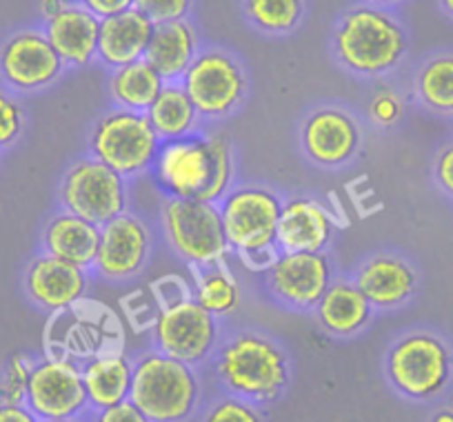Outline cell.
Listing matches in <instances>:
<instances>
[{"mask_svg": "<svg viewBox=\"0 0 453 422\" xmlns=\"http://www.w3.org/2000/svg\"><path fill=\"white\" fill-rule=\"evenodd\" d=\"M150 176L165 198L220 203L236 187V151L229 134L198 132L165 141Z\"/></svg>", "mask_w": 453, "mask_h": 422, "instance_id": "cell-1", "label": "cell"}, {"mask_svg": "<svg viewBox=\"0 0 453 422\" xmlns=\"http://www.w3.org/2000/svg\"><path fill=\"white\" fill-rule=\"evenodd\" d=\"M329 45L340 67L376 81L389 76L407 58L409 34L394 10L358 3L338 16Z\"/></svg>", "mask_w": 453, "mask_h": 422, "instance_id": "cell-2", "label": "cell"}, {"mask_svg": "<svg viewBox=\"0 0 453 422\" xmlns=\"http://www.w3.org/2000/svg\"><path fill=\"white\" fill-rule=\"evenodd\" d=\"M216 376L232 395L269 403L289 382L287 354L276 341L258 332H238L216 349Z\"/></svg>", "mask_w": 453, "mask_h": 422, "instance_id": "cell-3", "label": "cell"}, {"mask_svg": "<svg viewBox=\"0 0 453 422\" xmlns=\"http://www.w3.org/2000/svg\"><path fill=\"white\" fill-rule=\"evenodd\" d=\"M200 385L191 364L154 347L134 363L129 400L151 422H182L198 404Z\"/></svg>", "mask_w": 453, "mask_h": 422, "instance_id": "cell-4", "label": "cell"}, {"mask_svg": "<svg viewBox=\"0 0 453 422\" xmlns=\"http://www.w3.org/2000/svg\"><path fill=\"white\" fill-rule=\"evenodd\" d=\"M87 142L94 158L103 160L129 182L151 172L163 145L145 111L123 107L104 111L91 125Z\"/></svg>", "mask_w": 453, "mask_h": 422, "instance_id": "cell-5", "label": "cell"}, {"mask_svg": "<svg viewBox=\"0 0 453 422\" xmlns=\"http://www.w3.org/2000/svg\"><path fill=\"white\" fill-rule=\"evenodd\" d=\"M160 229L169 249L191 269L226 260L229 245L218 203L194 198H165Z\"/></svg>", "mask_w": 453, "mask_h": 422, "instance_id": "cell-6", "label": "cell"}, {"mask_svg": "<svg viewBox=\"0 0 453 422\" xmlns=\"http://www.w3.org/2000/svg\"><path fill=\"white\" fill-rule=\"evenodd\" d=\"M58 200L60 209L103 227L129 211V180L87 154L73 160L63 173Z\"/></svg>", "mask_w": 453, "mask_h": 422, "instance_id": "cell-7", "label": "cell"}, {"mask_svg": "<svg viewBox=\"0 0 453 422\" xmlns=\"http://www.w3.org/2000/svg\"><path fill=\"white\" fill-rule=\"evenodd\" d=\"M180 82L203 120H222L232 116L241 110L250 91L242 63L222 47H200Z\"/></svg>", "mask_w": 453, "mask_h": 422, "instance_id": "cell-8", "label": "cell"}, {"mask_svg": "<svg viewBox=\"0 0 453 422\" xmlns=\"http://www.w3.org/2000/svg\"><path fill=\"white\" fill-rule=\"evenodd\" d=\"M451 373V349L431 332L404 334L387 354V378L407 398H435L449 385Z\"/></svg>", "mask_w": 453, "mask_h": 422, "instance_id": "cell-9", "label": "cell"}, {"mask_svg": "<svg viewBox=\"0 0 453 422\" xmlns=\"http://www.w3.org/2000/svg\"><path fill=\"white\" fill-rule=\"evenodd\" d=\"M282 196L265 185H236L218 203L226 245L234 254L247 256L276 247Z\"/></svg>", "mask_w": 453, "mask_h": 422, "instance_id": "cell-10", "label": "cell"}, {"mask_svg": "<svg viewBox=\"0 0 453 422\" xmlns=\"http://www.w3.org/2000/svg\"><path fill=\"white\" fill-rule=\"evenodd\" d=\"M151 336L156 349L196 367L216 354L220 327L216 316L191 295L160 309Z\"/></svg>", "mask_w": 453, "mask_h": 422, "instance_id": "cell-11", "label": "cell"}, {"mask_svg": "<svg viewBox=\"0 0 453 422\" xmlns=\"http://www.w3.org/2000/svg\"><path fill=\"white\" fill-rule=\"evenodd\" d=\"M67 72L42 27H25L10 34L0 45V78L16 94L50 89Z\"/></svg>", "mask_w": 453, "mask_h": 422, "instance_id": "cell-12", "label": "cell"}, {"mask_svg": "<svg viewBox=\"0 0 453 422\" xmlns=\"http://www.w3.org/2000/svg\"><path fill=\"white\" fill-rule=\"evenodd\" d=\"M335 278L326 251H280L267 269L265 285L278 304L294 311H313Z\"/></svg>", "mask_w": 453, "mask_h": 422, "instance_id": "cell-13", "label": "cell"}, {"mask_svg": "<svg viewBox=\"0 0 453 422\" xmlns=\"http://www.w3.org/2000/svg\"><path fill=\"white\" fill-rule=\"evenodd\" d=\"M25 404L41 422L85 416L89 400L81 364L63 356L34 364Z\"/></svg>", "mask_w": 453, "mask_h": 422, "instance_id": "cell-14", "label": "cell"}, {"mask_svg": "<svg viewBox=\"0 0 453 422\" xmlns=\"http://www.w3.org/2000/svg\"><path fill=\"white\" fill-rule=\"evenodd\" d=\"M154 234L147 220L134 211L100 227V247L91 272L107 282H125L141 276L150 265Z\"/></svg>", "mask_w": 453, "mask_h": 422, "instance_id": "cell-15", "label": "cell"}, {"mask_svg": "<svg viewBox=\"0 0 453 422\" xmlns=\"http://www.w3.org/2000/svg\"><path fill=\"white\" fill-rule=\"evenodd\" d=\"M360 145L358 119L340 104H320L300 123V147L318 167H345L358 156Z\"/></svg>", "mask_w": 453, "mask_h": 422, "instance_id": "cell-16", "label": "cell"}, {"mask_svg": "<svg viewBox=\"0 0 453 422\" xmlns=\"http://www.w3.org/2000/svg\"><path fill=\"white\" fill-rule=\"evenodd\" d=\"M89 272L72 263L38 254L23 276L27 298L47 313H65L76 307L89 289Z\"/></svg>", "mask_w": 453, "mask_h": 422, "instance_id": "cell-17", "label": "cell"}, {"mask_svg": "<svg viewBox=\"0 0 453 422\" xmlns=\"http://www.w3.org/2000/svg\"><path fill=\"white\" fill-rule=\"evenodd\" d=\"M334 236V216L320 200L294 196L282 203L276 229L278 251H326Z\"/></svg>", "mask_w": 453, "mask_h": 422, "instance_id": "cell-18", "label": "cell"}, {"mask_svg": "<svg viewBox=\"0 0 453 422\" xmlns=\"http://www.w3.org/2000/svg\"><path fill=\"white\" fill-rule=\"evenodd\" d=\"M351 278L373 309H398L418 291L416 267L398 254L369 256Z\"/></svg>", "mask_w": 453, "mask_h": 422, "instance_id": "cell-19", "label": "cell"}, {"mask_svg": "<svg viewBox=\"0 0 453 422\" xmlns=\"http://www.w3.org/2000/svg\"><path fill=\"white\" fill-rule=\"evenodd\" d=\"M156 23L136 7L120 12V14L100 19L98 36V60L103 67L119 69L123 65L136 63L145 58L154 36Z\"/></svg>", "mask_w": 453, "mask_h": 422, "instance_id": "cell-20", "label": "cell"}, {"mask_svg": "<svg viewBox=\"0 0 453 422\" xmlns=\"http://www.w3.org/2000/svg\"><path fill=\"white\" fill-rule=\"evenodd\" d=\"M42 29L67 67H87L98 56L100 19L81 3L42 20Z\"/></svg>", "mask_w": 453, "mask_h": 422, "instance_id": "cell-21", "label": "cell"}, {"mask_svg": "<svg viewBox=\"0 0 453 422\" xmlns=\"http://www.w3.org/2000/svg\"><path fill=\"white\" fill-rule=\"evenodd\" d=\"M318 325L335 338H351L363 332L373 318V307L354 278L335 276L329 289L313 307Z\"/></svg>", "mask_w": 453, "mask_h": 422, "instance_id": "cell-22", "label": "cell"}, {"mask_svg": "<svg viewBox=\"0 0 453 422\" xmlns=\"http://www.w3.org/2000/svg\"><path fill=\"white\" fill-rule=\"evenodd\" d=\"M41 245L42 254L91 272L100 247V227L67 209H60L42 227Z\"/></svg>", "mask_w": 453, "mask_h": 422, "instance_id": "cell-23", "label": "cell"}, {"mask_svg": "<svg viewBox=\"0 0 453 422\" xmlns=\"http://www.w3.org/2000/svg\"><path fill=\"white\" fill-rule=\"evenodd\" d=\"M200 51V34L191 19L156 25L145 60L165 82L180 81Z\"/></svg>", "mask_w": 453, "mask_h": 422, "instance_id": "cell-24", "label": "cell"}, {"mask_svg": "<svg viewBox=\"0 0 453 422\" xmlns=\"http://www.w3.org/2000/svg\"><path fill=\"white\" fill-rule=\"evenodd\" d=\"M81 369L91 411L129 400L134 363L125 354L116 351V354L89 356V360L81 364Z\"/></svg>", "mask_w": 453, "mask_h": 422, "instance_id": "cell-25", "label": "cell"}, {"mask_svg": "<svg viewBox=\"0 0 453 422\" xmlns=\"http://www.w3.org/2000/svg\"><path fill=\"white\" fill-rule=\"evenodd\" d=\"M145 114L150 116L151 125H154L156 134L163 142L203 132V116L198 114L180 81L165 82L160 94L156 96Z\"/></svg>", "mask_w": 453, "mask_h": 422, "instance_id": "cell-26", "label": "cell"}, {"mask_svg": "<svg viewBox=\"0 0 453 422\" xmlns=\"http://www.w3.org/2000/svg\"><path fill=\"white\" fill-rule=\"evenodd\" d=\"M163 85V76L145 58L123 65L119 69H111L107 82L113 104L134 111L150 110Z\"/></svg>", "mask_w": 453, "mask_h": 422, "instance_id": "cell-27", "label": "cell"}, {"mask_svg": "<svg viewBox=\"0 0 453 422\" xmlns=\"http://www.w3.org/2000/svg\"><path fill=\"white\" fill-rule=\"evenodd\" d=\"M191 272H194V285H191L194 298L216 318L229 316L241 307V285L232 269L226 267V260L209 265V267L191 269Z\"/></svg>", "mask_w": 453, "mask_h": 422, "instance_id": "cell-28", "label": "cell"}, {"mask_svg": "<svg viewBox=\"0 0 453 422\" xmlns=\"http://www.w3.org/2000/svg\"><path fill=\"white\" fill-rule=\"evenodd\" d=\"M416 94L426 110L453 116V51H438L418 67Z\"/></svg>", "mask_w": 453, "mask_h": 422, "instance_id": "cell-29", "label": "cell"}, {"mask_svg": "<svg viewBox=\"0 0 453 422\" xmlns=\"http://www.w3.org/2000/svg\"><path fill=\"white\" fill-rule=\"evenodd\" d=\"M307 0H242V16L256 32L285 38L303 25Z\"/></svg>", "mask_w": 453, "mask_h": 422, "instance_id": "cell-30", "label": "cell"}, {"mask_svg": "<svg viewBox=\"0 0 453 422\" xmlns=\"http://www.w3.org/2000/svg\"><path fill=\"white\" fill-rule=\"evenodd\" d=\"M34 364H36V360L29 358L27 354H16L14 358L7 363L5 372L0 376V403H25Z\"/></svg>", "mask_w": 453, "mask_h": 422, "instance_id": "cell-31", "label": "cell"}, {"mask_svg": "<svg viewBox=\"0 0 453 422\" xmlns=\"http://www.w3.org/2000/svg\"><path fill=\"white\" fill-rule=\"evenodd\" d=\"M25 132V111L10 89H0V150H10Z\"/></svg>", "mask_w": 453, "mask_h": 422, "instance_id": "cell-32", "label": "cell"}, {"mask_svg": "<svg viewBox=\"0 0 453 422\" xmlns=\"http://www.w3.org/2000/svg\"><path fill=\"white\" fill-rule=\"evenodd\" d=\"M203 422H263V416L254 403L238 398V395H229V398H222L211 404L209 411L204 413Z\"/></svg>", "mask_w": 453, "mask_h": 422, "instance_id": "cell-33", "label": "cell"}, {"mask_svg": "<svg viewBox=\"0 0 453 422\" xmlns=\"http://www.w3.org/2000/svg\"><path fill=\"white\" fill-rule=\"evenodd\" d=\"M369 119L376 127H395L403 120L404 103L398 91L394 89H378L369 98Z\"/></svg>", "mask_w": 453, "mask_h": 422, "instance_id": "cell-34", "label": "cell"}, {"mask_svg": "<svg viewBox=\"0 0 453 422\" xmlns=\"http://www.w3.org/2000/svg\"><path fill=\"white\" fill-rule=\"evenodd\" d=\"M196 0H134V7L150 16L156 25L189 19Z\"/></svg>", "mask_w": 453, "mask_h": 422, "instance_id": "cell-35", "label": "cell"}, {"mask_svg": "<svg viewBox=\"0 0 453 422\" xmlns=\"http://www.w3.org/2000/svg\"><path fill=\"white\" fill-rule=\"evenodd\" d=\"M91 422H151L132 400L113 404V407L98 409L94 411V420Z\"/></svg>", "mask_w": 453, "mask_h": 422, "instance_id": "cell-36", "label": "cell"}, {"mask_svg": "<svg viewBox=\"0 0 453 422\" xmlns=\"http://www.w3.org/2000/svg\"><path fill=\"white\" fill-rule=\"evenodd\" d=\"M434 178H435V185L453 198V141L447 142L442 150L438 151L434 160Z\"/></svg>", "mask_w": 453, "mask_h": 422, "instance_id": "cell-37", "label": "cell"}, {"mask_svg": "<svg viewBox=\"0 0 453 422\" xmlns=\"http://www.w3.org/2000/svg\"><path fill=\"white\" fill-rule=\"evenodd\" d=\"M78 3L98 19H107V16L120 14V12L134 7V0H78Z\"/></svg>", "mask_w": 453, "mask_h": 422, "instance_id": "cell-38", "label": "cell"}, {"mask_svg": "<svg viewBox=\"0 0 453 422\" xmlns=\"http://www.w3.org/2000/svg\"><path fill=\"white\" fill-rule=\"evenodd\" d=\"M0 422H41L27 404L0 403Z\"/></svg>", "mask_w": 453, "mask_h": 422, "instance_id": "cell-39", "label": "cell"}, {"mask_svg": "<svg viewBox=\"0 0 453 422\" xmlns=\"http://www.w3.org/2000/svg\"><path fill=\"white\" fill-rule=\"evenodd\" d=\"M78 0H41V16L42 20H47L50 16L58 14V12L67 10L69 5H73Z\"/></svg>", "mask_w": 453, "mask_h": 422, "instance_id": "cell-40", "label": "cell"}, {"mask_svg": "<svg viewBox=\"0 0 453 422\" xmlns=\"http://www.w3.org/2000/svg\"><path fill=\"white\" fill-rule=\"evenodd\" d=\"M365 3H372V5L387 7V10H394V7H398V5H403V3H407V0H365Z\"/></svg>", "mask_w": 453, "mask_h": 422, "instance_id": "cell-41", "label": "cell"}, {"mask_svg": "<svg viewBox=\"0 0 453 422\" xmlns=\"http://www.w3.org/2000/svg\"><path fill=\"white\" fill-rule=\"evenodd\" d=\"M438 5L440 10H442V14L453 20V0H438Z\"/></svg>", "mask_w": 453, "mask_h": 422, "instance_id": "cell-42", "label": "cell"}, {"mask_svg": "<svg viewBox=\"0 0 453 422\" xmlns=\"http://www.w3.org/2000/svg\"><path fill=\"white\" fill-rule=\"evenodd\" d=\"M434 422H453V413L451 411H442L434 418Z\"/></svg>", "mask_w": 453, "mask_h": 422, "instance_id": "cell-43", "label": "cell"}, {"mask_svg": "<svg viewBox=\"0 0 453 422\" xmlns=\"http://www.w3.org/2000/svg\"><path fill=\"white\" fill-rule=\"evenodd\" d=\"M50 422H85L82 418H65V420H50Z\"/></svg>", "mask_w": 453, "mask_h": 422, "instance_id": "cell-44", "label": "cell"}]
</instances>
